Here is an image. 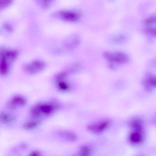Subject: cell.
Returning <instances> with one entry per match:
<instances>
[{"instance_id":"8","label":"cell","mask_w":156,"mask_h":156,"mask_svg":"<svg viewBox=\"0 0 156 156\" xmlns=\"http://www.w3.org/2000/svg\"><path fill=\"white\" fill-rule=\"evenodd\" d=\"M27 103L26 99L22 96L16 95L13 96L9 102L10 106L13 108L23 106Z\"/></svg>"},{"instance_id":"10","label":"cell","mask_w":156,"mask_h":156,"mask_svg":"<svg viewBox=\"0 0 156 156\" xmlns=\"http://www.w3.org/2000/svg\"><path fill=\"white\" fill-rule=\"evenodd\" d=\"M58 135L62 138L68 141H75L77 139L75 134L69 131H61L59 132Z\"/></svg>"},{"instance_id":"6","label":"cell","mask_w":156,"mask_h":156,"mask_svg":"<svg viewBox=\"0 0 156 156\" xmlns=\"http://www.w3.org/2000/svg\"><path fill=\"white\" fill-rule=\"evenodd\" d=\"M57 15L62 20L69 22L75 21L79 17V15L78 13L71 11H60L57 13Z\"/></svg>"},{"instance_id":"16","label":"cell","mask_w":156,"mask_h":156,"mask_svg":"<svg viewBox=\"0 0 156 156\" xmlns=\"http://www.w3.org/2000/svg\"><path fill=\"white\" fill-rule=\"evenodd\" d=\"M90 151V147L87 146H84L81 147L80 154L82 156H87L89 155Z\"/></svg>"},{"instance_id":"12","label":"cell","mask_w":156,"mask_h":156,"mask_svg":"<svg viewBox=\"0 0 156 156\" xmlns=\"http://www.w3.org/2000/svg\"><path fill=\"white\" fill-rule=\"evenodd\" d=\"M56 85L58 89L62 91H67L70 89L69 85L64 80L57 81Z\"/></svg>"},{"instance_id":"13","label":"cell","mask_w":156,"mask_h":156,"mask_svg":"<svg viewBox=\"0 0 156 156\" xmlns=\"http://www.w3.org/2000/svg\"><path fill=\"white\" fill-rule=\"evenodd\" d=\"M145 85L148 87H156V76L149 75L144 82Z\"/></svg>"},{"instance_id":"4","label":"cell","mask_w":156,"mask_h":156,"mask_svg":"<svg viewBox=\"0 0 156 156\" xmlns=\"http://www.w3.org/2000/svg\"><path fill=\"white\" fill-rule=\"evenodd\" d=\"M45 62L40 60H35L25 65V71L30 74H34L42 71L45 68Z\"/></svg>"},{"instance_id":"15","label":"cell","mask_w":156,"mask_h":156,"mask_svg":"<svg viewBox=\"0 0 156 156\" xmlns=\"http://www.w3.org/2000/svg\"><path fill=\"white\" fill-rule=\"evenodd\" d=\"M143 23L147 26L156 24V15L151 16L146 18L144 20Z\"/></svg>"},{"instance_id":"19","label":"cell","mask_w":156,"mask_h":156,"mask_svg":"<svg viewBox=\"0 0 156 156\" xmlns=\"http://www.w3.org/2000/svg\"><path fill=\"white\" fill-rule=\"evenodd\" d=\"M68 73L67 72H64L60 73L57 74L55 77V79L56 81L64 80L67 77Z\"/></svg>"},{"instance_id":"18","label":"cell","mask_w":156,"mask_h":156,"mask_svg":"<svg viewBox=\"0 0 156 156\" xmlns=\"http://www.w3.org/2000/svg\"><path fill=\"white\" fill-rule=\"evenodd\" d=\"M12 0H0V8L3 9L9 6L12 3Z\"/></svg>"},{"instance_id":"2","label":"cell","mask_w":156,"mask_h":156,"mask_svg":"<svg viewBox=\"0 0 156 156\" xmlns=\"http://www.w3.org/2000/svg\"><path fill=\"white\" fill-rule=\"evenodd\" d=\"M56 108L55 104L52 103H39L31 108L30 113L34 118L40 117L42 115H49L54 112Z\"/></svg>"},{"instance_id":"20","label":"cell","mask_w":156,"mask_h":156,"mask_svg":"<svg viewBox=\"0 0 156 156\" xmlns=\"http://www.w3.org/2000/svg\"><path fill=\"white\" fill-rule=\"evenodd\" d=\"M145 33L147 34L156 37V28H148L145 30Z\"/></svg>"},{"instance_id":"3","label":"cell","mask_w":156,"mask_h":156,"mask_svg":"<svg viewBox=\"0 0 156 156\" xmlns=\"http://www.w3.org/2000/svg\"><path fill=\"white\" fill-rule=\"evenodd\" d=\"M103 55L104 58L108 60L118 63L124 64L127 62L129 60L128 56L121 52L105 51L103 53Z\"/></svg>"},{"instance_id":"14","label":"cell","mask_w":156,"mask_h":156,"mask_svg":"<svg viewBox=\"0 0 156 156\" xmlns=\"http://www.w3.org/2000/svg\"><path fill=\"white\" fill-rule=\"evenodd\" d=\"M40 124V122L38 121H29L24 123L23 125V127L26 129H32L36 128Z\"/></svg>"},{"instance_id":"17","label":"cell","mask_w":156,"mask_h":156,"mask_svg":"<svg viewBox=\"0 0 156 156\" xmlns=\"http://www.w3.org/2000/svg\"><path fill=\"white\" fill-rule=\"evenodd\" d=\"M44 8H47L53 0H36Z\"/></svg>"},{"instance_id":"21","label":"cell","mask_w":156,"mask_h":156,"mask_svg":"<svg viewBox=\"0 0 156 156\" xmlns=\"http://www.w3.org/2000/svg\"><path fill=\"white\" fill-rule=\"evenodd\" d=\"M3 27L5 30L8 32H12L13 30V29L11 26L8 24L5 23L4 24Z\"/></svg>"},{"instance_id":"9","label":"cell","mask_w":156,"mask_h":156,"mask_svg":"<svg viewBox=\"0 0 156 156\" xmlns=\"http://www.w3.org/2000/svg\"><path fill=\"white\" fill-rule=\"evenodd\" d=\"M0 120L1 122L3 124H9L14 121L15 117L13 114L9 112L3 111L0 113Z\"/></svg>"},{"instance_id":"5","label":"cell","mask_w":156,"mask_h":156,"mask_svg":"<svg viewBox=\"0 0 156 156\" xmlns=\"http://www.w3.org/2000/svg\"><path fill=\"white\" fill-rule=\"evenodd\" d=\"M110 123L108 120L101 121L89 125L87 126V129L93 133H100L106 130L110 126Z\"/></svg>"},{"instance_id":"22","label":"cell","mask_w":156,"mask_h":156,"mask_svg":"<svg viewBox=\"0 0 156 156\" xmlns=\"http://www.w3.org/2000/svg\"><path fill=\"white\" fill-rule=\"evenodd\" d=\"M41 155L40 152L37 151H32L30 153V156H40Z\"/></svg>"},{"instance_id":"11","label":"cell","mask_w":156,"mask_h":156,"mask_svg":"<svg viewBox=\"0 0 156 156\" xmlns=\"http://www.w3.org/2000/svg\"><path fill=\"white\" fill-rule=\"evenodd\" d=\"M130 125L133 130L143 132L142 122L139 118H136L132 119L130 122Z\"/></svg>"},{"instance_id":"1","label":"cell","mask_w":156,"mask_h":156,"mask_svg":"<svg viewBox=\"0 0 156 156\" xmlns=\"http://www.w3.org/2000/svg\"><path fill=\"white\" fill-rule=\"evenodd\" d=\"M19 52L15 49H7L3 48L0 50V73L5 76L9 73L12 64L18 57Z\"/></svg>"},{"instance_id":"7","label":"cell","mask_w":156,"mask_h":156,"mask_svg":"<svg viewBox=\"0 0 156 156\" xmlns=\"http://www.w3.org/2000/svg\"><path fill=\"white\" fill-rule=\"evenodd\" d=\"M129 140L133 145H137L141 144L144 140L143 132L133 130L129 135Z\"/></svg>"}]
</instances>
